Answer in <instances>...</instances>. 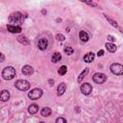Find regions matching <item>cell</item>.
Returning <instances> with one entry per match:
<instances>
[{"label": "cell", "mask_w": 123, "mask_h": 123, "mask_svg": "<svg viewBox=\"0 0 123 123\" xmlns=\"http://www.w3.org/2000/svg\"><path fill=\"white\" fill-rule=\"evenodd\" d=\"M66 71H67V68H66V66L65 65H62V66H61L60 68H59V74L60 75H64L65 73H66Z\"/></svg>", "instance_id": "cell-22"}, {"label": "cell", "mask_w": 123, "mask_h": 123, "mask_svg": "<svg viewBox=\"0 0 123 123\" xmlns=\"http://www.w3.org/2000/svg\"><path fill=\"white\" fill-rule=\"evenodd\" d=\"M91 90H92V86H91V85L88 84V83H85V84H83V85L81 86V91H82V93L85 94V95H88V94L91 92Z\"/></svg>", "instance_id": "cell-7"}, {"label": "cell", "mask_w": 123, "mask_h": 123, "mask_svg": "<svg viewBox=\"0 0 123 123\" xmlns=\"http://www.w3.org/2000/svg\"><path fill=\"white\" fill-rule=\"evenodd\" d=\"M39 123H44V122H39Z\"/></svg>", "instance_id": "cell-31"}, {"label": "cell", "mask_w": 123, "mask_h": 123, "mask_svg": "<svg viewBox=\"0 0 123 123\" xmlns=\"http://www.w3.org/2000/svg\"><path fill=\"white\" fill-rule=\"evenodd\" d=\"M105 46H106V48L108 49V51H110L111 53H113V52H115V51H116V46H115L113 43L107 42V43L105 44Z\"/></svg>", "instance_id": "cell-16"}, {"label": "cell", "mask_w": 123, "mask_h": 123, "mask_svg": "<svg viewBox=\"0 0 123 123\" xmlns=\"http://www.w3.org/2000/svg\"><path fill=\"white\" fill-rule=\"evenodd\" d=\"M79 37H80V38H81V40L82 41H87L88 40V38H89V37H88V34L86 33V32H85V31H81L80 33H79Z\"/></svg>", "instance_id": "cell-15"}, {"label": "cell", "mask_w": 123, "mask_h": 123, "mask_svg": "<svg viewBox=\"0 0 123 123\" xmlns=\"http://www.w3.org/2000/svg\"><path fill=\"white\" fill-rule=\"evenodd\" d=\"M51 112H52L51 109H50V108H47V107L43 108V109L41 110V111H40L41 115H42V116H44V117H47V116L51 115Z\"/></svg>", "instance_id": "cell-17"}, {"label": "cell", "mask_w": 123, "mask_h": 123, "mask_svg": "<svg viewBox=\"0 0 123 123\" xmlns=\"http://www.w3.org/2000/svg\"><path fill=\"white\" fill-rule=\"evenodd\" d=\"M4 61H5V56H4L3 53L0 52V62H3Z\"/></svg>", "instance_id": "cell-26"}, {"label": "cell", "mask_w": 123, "mask_h": 123, "mask_svg": "<svg viewBox=\"0 0 123 123\" xmlns=\"http://www.w3.org/2000/svg\"><path fill=\"white\" fill-rule=\"evenodd\" d=\"M7 29L9 32L12 33V34H15V33H20L21 32V27L19 26H13V25H8L7 26Z\"/></svg>", "instance_id": "cell-9"}, {"label": "cell", "mask_w": 123, "mask_h": 123, "mask_svg": "<svg viewBox=\"0 0 123 123\" xmlns=\"http://www.w3.org/2000/svg\"><path fill=\"white\" fill-rule=\"evenodd\" d=\"M86 4H88V5H91V6H95V7H97V4H95V3H93V2H86Z\"/></svg>", "instance_id": "cell-29"}, {"label": "cell", "mask_w": 123, "mask_h": 123, "mask_svg": "<svg viewBox=\"0 0 123 123\" xmlns=\"http://www.w3.org/2000/svg\"><path fill=\"white\" fill-rule=\"evenodd\" d=\"M15 76V69L12 66H7L2 71V77L5 80H12Z\"/></svg>", "instance_id": "cell-1"}, {"label": "cell", "mask_w": 123, "mask_h": 123, "mask_svg": "<svg viewBox=\"0 0 123 123\" xmlns=\"http://www.w3.org/2000/svg\"><path fill=\"white\" fill-rule=\"evenodd\" d=\"M105 17H106V18H107V19H108V20H109V21L111 22V24L112 26H114V27H116V28H118V29L120 30V32H121V28H119V26H118V24H117V22H116V21H114V20H112V19H111V17H109L108 15H105Z\"/></svg>", "instance_id": "cell-21"}, {"label": "cell", "mask_w": 123, "mask_h": 123, "mask_svg": "<svg viewBox=\"0 0 123 123\" xmlns=\"http://www.w3.org/2000/svg\"><path fill=\"white\" fill-rule=\"evenodd\" d=\"M17 40H18L20 43L24 44V45H29V44H30V41H29L24 36H19V37H17Z\"/></svg>", "instance_id": "cell-18"}, {"label": "cell", "mask_w": 123, "mask_h": 123, "mask_svg": "<svg viewBox=\"0 0 123 123\" xmlns=\"http://www.w3.org/2000/svg\"><path fill=\"white\" fill-rule=\"evenodd\" d=\"M87 73H88V68H85V70H83L82 73L79 75V77H78V82H82V80L85 78V76H86Z\"/></svg>", "instance_id": "cell-20"}, {"label": "cell", "mask_w": 123, "mask_h": 123, "mask_svg": "<svg viewBox=\"0 0 123 123\" xmlns=\"http://www.w3.org/2000/svg\"><path fill=\"white\" fill-rule=\"evenodd\" d=\"M64 53L67 55H71L73 53V48H71L70 46H65L64 47Z\"/></svg>", "instance_id": "cell-23"}, {"label": "cell", "mask_w": 123, "mask_h": 123, "mask_svg": "<svg viewBox=\"0 0 123 123\" xmlns=\"http://www.w3.org/2000/svg\"><path fill=\"white\" fill-rule=\"evenodd\" d=\"M37 111H38V106H37V104H32V105H30L29 108H28V111H29L31 114L37 113Z\"/></svg>", "instance_id": "cell-13"}, {"label": "cell", "mask_w": 123, "mask_h": 123, "mask_svg": "<svg viewBox=\"0 0 123 123\" xmlns=\"http://www.w3.org/2000/svg\"><path fill=\"white\" fill-rule=\"evenodd\" d=\"M97 55L100 57V56H103L104 55V50H99L98 51V53H97Z\"/></svg>", "instance_id": "cell-28"}, {"label": "cell", "mask_w": 123, "mask_h": 123, "mask_svg": "<svg viewBox=\"0 0 123 123\" xmlns=\"http://www.w3.org/2000/svg\"><path fill=\"white\" fill-rule=\"evenodd\" d=\"M92 79L96 84H102L107 80V76L104 73H95Z\"/></svg>", "instance_id": "cell-6"}, {"label": "cell", "mask_w": 123, "mask_h": 123, "mask_svg": "<svg viewBox=\"0 0 123 123\" xmlns=\"http://www.w3.org/2000/svg\"><path fill=\"white\" fill-rule=\"evenodd\" d=\"M94 53H92V52H89V53H87L85 57H84V61L86 62H91L93 60H94Z\"/></svg>", "instance_id": "cell-14"}, {"label": "cell", "mask_w": 123, "mask_h": 123, "mask_svg": "<svg viewBox=\"0 0 123 123\" xmlns=\"http://www.w3.org/2000/svg\"><path fill=\"white\" fill-rule=\"evenodd\" d=\"M56 38H57L58 40H60V41H63V40L65 39L64 36H63V35H62V34H58V35L56 36Z\"/></svg>", "instance_id": "cell-24"}, {"label": "cell", "mask_w": 123, "mask_h": 123, "mask_svg": "<svg viewBox=\"0 0 123 123\" xmlns=\"http://www.w3.org/2000/svg\"><path fill=\"white\" fill-rule=\"evenodd\" d=\"M14 85H15L16 88H18L19 90H23L24 91V90H27V89L30 88V84L26 80H17Z\"/></svg>", "instance_id": "cell-3"}, {"label": "cell", "mask_w": 123, "mask_h": 123, "mask_svg": "<svg viewBox=\"0 0 123 123\" xmlns=\"http://www.w3.org/2000/svg\"><path fill=\"white\" fill-rule=\"evenodd\" d=\"M10 98V92L8 90H2L0 92V100L3 101V102H6L8 101Z\"/></svg>", "instance_id": "cell-11"}, {"label": "cell", "mask_w": 123, "mask_h": 123, "mask_svg": "<svg viewBox=\"0 0 123 123\" xmlns=\"http://www.w3.org/2000/svg\"><path fill=\"white\" fill-rule=\"evenodd\" d=\"M42 95V90L40 88H34L32 89L29 94H28V97L31 99V100H37L38 98H40Z\"/></svg>", "instance_id": "cell-5"}, {"label": "cell", "mask_w": 123, "mask_h": 123, "mask_svg": "<svg viewBox=\"0 0 123 123\" xmlns=\"http://www.w3.org/2000/svg\"><path fill=\"white\" fill-rule=\"evenodd\" d=\"M61 59H62V55H61L59 52H56V53L52 56V62H58L61 61Z\"/></svg>", "instance_id": "cell-19"}, {"label": "cell", "mask_w": 123, "mask_h": 123, "mask_svg": "<svg viewBox=\"0 0 123 123\" xmlns=\"http://www.w3.org/2000/svg\"><path fill=\"white\" fill-rule=\"evenodd\" d=\"M48 82H49L50 86H53V85H54V80H52V79H48Z\"/></svg>", "instance_id": "cell-30"}, {"label": "cell", "mask_w": 123, "mask_h": 123, "mask_svg": "<svg viewBox=\"0 0 123 123\" xmlns=\"http://www.w3.org/2000/svg\"><path fill=\"white\" fill-rule=\"evenodd\" d=\"M108 39H109V40H111V41H114V39H115V38H114L112 36L109 35V36H108Z\"/></svg>", "instance_id": "cell-27"}, {"label": "cell", "mask_w": 123, "mask_h": 123, "mask_svg": "<svg viewBox=\"0 0 123 123\" xmlns=\"http://www.w3.org/2000/svg\"><path fill=\"white\" fill-rule=\"evenodd\" d=\"M22 73L25 75H32L34 73V68L30 65H24L22 67Z\"/></svg>", "instance_id": "cell-10"}, {"label": "cell", "mask_w": 123, "mask_h": 123, "mask_svg": "<svg viewBox=\"0 0 123 123\" xmlns=\"http://www.w3.org/2000/svg\"><path fill=\"white\" fill-rule=\"evenodd\" d=\"M56 123H66V120L63 117H58L56 120Z\"/></svg>", "instance_id": "cell-25"}, {"label": "cell", "mask_w": 123, "mask_h": 123, "mask_svg": "<svg viewBox=\"0 0 123 123\" xmlns=\"http://www.w3.org/2000/svg\"><path fill=\"white\" fill-rule=\"evenodd\" d=\"M111 71L112 74L120 76L123 74V66L120 63H112L111 65Z\"/></svg>", "instance_id": "cell-4"}, {"label": "cell", "mask_w": 123, "mask_h": 123, "mask_svg": "<svg viewBox=\"0 0 123 123\" xmlns=\"http://www.w3.org/2000/svg\"><path fill=\"white\" fill-rule=\"evenodd\" d=\"M65 88H66L65 84H64V83H61V84L58 86V89H57L58 95H59V96L62 95V94L64 93V91H65Z\"/></svg>", "instance_id": "cell-12"}, {"label": "cell", "mask_w": 123, "mask_h": 123, "mask_svg": "<svg viewBox=\"0 0 123 123\" xmlns=\"http://www.w3.org/2000/svg\"><path fill=\"white\" fill-rule=\"evenodd\" d=\"M23 20V14L19 12H12L10 16H9V21L10 23H20Z\"/></svg>", "instance_id": "cell-2"}, {"label": "cell", "mask_w": 123, "mask_h": 123, "mask_svg": "<svg viewBox=\"0 0 123 123\" xmlns=\"http://www.w3.org/2000/svg\"><path fill=\"white\" fill-rule=\"evenodd\" d=\"M48 46V40L46 38H40L38 40V43H37V47L38 49L40 50H45Z\"/></svg>", "instance_id": "cell-8"}]
</instances>
